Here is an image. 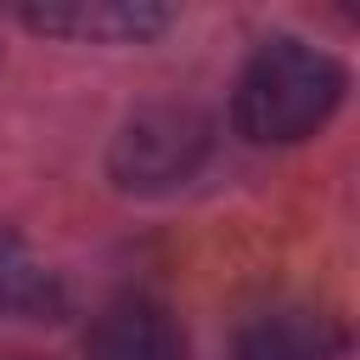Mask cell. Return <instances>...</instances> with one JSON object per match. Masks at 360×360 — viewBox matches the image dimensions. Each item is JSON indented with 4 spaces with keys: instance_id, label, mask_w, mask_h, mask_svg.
<instances>
[{
    "instance_id": "cell-4",
    "label": "cell",
    "mask_w": 360,
    "mask_h": 360,
    "mask_svg": "<svg viewBox=\"0 0 360 360\" xmlns=\"http://www.w3.org/2000/svg\"><path fill=\"white\" fill-rule=\"evenodd\" d=\"M84 360H191V343L163 304L129 298V304H112L90 326Z\"/></svg>"
},
{
    "instance_id": "cell-5",
    "label": "cell",
    "mask_w": 360,
    "mask_h": 360,
    "mask_svg": "<svg viewBox=\"0 0 360 360\" xmlns=\"http://www.w3.org/2000/svg\"><path fill=\"white\" fill-rule=\"evenodd\" d=\"M343 354V326L309 304H276L242 321L236 360H332Z\"/></svg>"
},
{
    "instance_id": "cell-2",
    "label": "cell",
    "mask_w": 360,
    "mask_h": 360,
    "mask_svg": "<svg viewBox=\"0 0 360 360\" xmlns=\"http://www.w3.org/2000/svg\"><path fill=\"white\" fill-rule=\"evenodd\" d=\"M208 152V118L197 107H146L112 141V180L124 191H163L186 180Z\"/></svg>"
},
{
    "instance_id": "cell-3",
    "label": "cell",
    "mask_w": 360,
    "mask_h": 360,
    "mask_svg": "<svg viewBox=\"0 0 360 360\" xmlns=\"http://www.w3.org/2000/svg\"><path fill=\"white\" fill-rule=\"evenodd\" d=\"M169 6H146V0H68V6H28L22 22L34 34H56V39H79V45H141L152 34L169 28Z\"/></svg>"
},
{
    "instance_id": "cell-6",
    "label": "cell",
    "mask_w": 360,
    "mask_h": 360,
    "mask_svg": "<svg viewBox=\"0 0 360 360\" xmlns=\"http://www.w3.org/2000/svg\"><path fill=\"white\" fill-rule=\"evenodd\" d=\"M62 287L56 270L11 231H0V315H56Z\"/></svg>"
},
{
    "instance_id": "cell-7",
    "label": "cell",
    "mask_w": 360,
    "mask_h": 360,
    "mask_svg": "<svg viewBox=\"0 0 360 360\" xmlns=\"http://www.w3.org/2000/svg\"><path fill=\"white\" fill-rule=\"evenodd\" d=\"M22 360H28V354H22Z\"/></svg>"
},
{
    "instance_id": "cell-1",
    "label": "cell",
    "mask_w": 360,
    "mask_h": 360,
    "mask_svg": "<svg viewBox=\"0 0 360 360\" xmlns=\"http://www.w3.org/2000/svg\"><path fill=\"white\" fill-rule=\"evenodd\" d=\"M343 68L338 56L304 45V39H264L242 79H236V129L259 146H281V141H304L315 135L332 107L343 101Z\"/></svg>"
}]
</instances>
